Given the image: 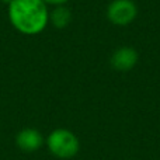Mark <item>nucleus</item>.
<instances>
[{
	"label": "nucleus",
	"instance_id": "1",
	"mask_svg": "<svg viewBox=\"0 0 160 160\" xmlns=\"http://www.w3.org/2000/svg\"><path fill=\"white\" fill-rule=\"evenodd\" d=\"M7 16L22 35H38L49 24V10L42 0H10Z\"/></svg>",
	"mask_w": 160,
	"mask_h": 160
},
{
	"label": "nucleus",
	"instance_id": "2",
	"mask_svg": "<svg viewBox=\"0 0 160 160\" xmlns=\"http://www.w3.org/2000/svg\"><path fill=\"white\" fill-rule=\"evenodd\" d=\"M45 145L52 156L58 159H72L80 150V141L75 132L66 128H56L45 138Z\"/></svg>",
	"mask_w": 160,
	"mask_h": 160
},
{
	"label": "nucleus",
	"instance_id": "3",
	"mask_svg": "<svg viewBox=\"0 0 160 160\" xmlns=\"http://www.w3.org/2000/svg\"><path fill=\"white\" fill-rule=\"evenodd\" d=\"M105 14L111 24L125 27L132 24L138 17V6L133 0H112L107 6Z\"/></svg>",
	"mask_w": 160,
	"mask_h": 160
},
{
	"label": "nucleus",
	"instance_id": "4",
	"mask_svg": "<svg viewBox=\"0 0 160 160\" xmlns=\"http://www.w3.org/2000/svg\"><path fill=\"white\" fill-rule=\"evenodd\" d=\"M139 62V53L132 47H119L112 52L110 63L118 72H129Z\"/></svg>",
	"mask_w": 160,
	"mask_h": 160
},
{
	"label": "nucleus",
	"instance_id": "5",
	"mask_svg": "<svg viewBox=\"0 0 160 160\" xmlns=\"http://www.w3.org/2000/svg\"><path fill=\"white\" fill-rule=\"evenodd\" d=\"M45 145V138L35 128H24L16 135V146L21 152L34 153Z\"/></svg>",
	"mask_w": 160,
	"mask_h": 160
},
{
	"label": "nucleus",
	"instance_id": "6",
	"mask_svg": "<svg viewBox=\"0 0 160 160\" xmlns=\"http://www.w3.org/2000/svg\"><path fill=\"white\" fill-rule=\"evenodd\" d=\"M72 21V13L66 6H56L49 11V22L56 28H65Z\"/></svg>",
	"mask_w": 160,
	"mask_h": 160
},
{
	"label": "nucleus",
	"instance_id": "7",
	"mask_svg": "<svg viewBox=\"0 0 160 160\" xmlns=\"http://www.w3.org/2000/svg\"><path fill=\"white\" fill-rule=\"evenodd\" d=\"M42 2L47 6H53V7H56V6H65L69 0H42Z\"/></svg>",
	"mask_w": 160,
	"mask_h": 160
}]
</instances>
